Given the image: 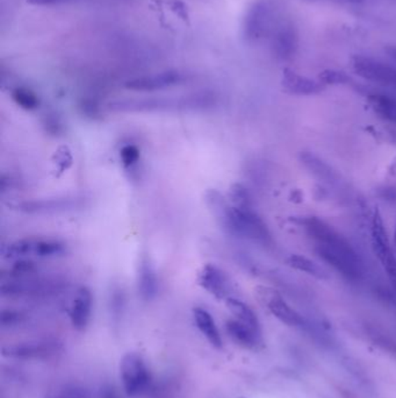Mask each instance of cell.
Returning a JSON list of instances; mask_svg holds the SVG:
<instances>
[{
    "mask_svg": "<svg viewBox=\"0 0 396 398\" xmlns=\"http://www.w3.org/2000/svg\"><path fill=\"white\" fill-rule=\"evenodd\" d=\"M298 222L315 241V253L323 262L351 282H357L363 277V261L340 233L316 217H303Z\"/></svg>",
    "mask_w": 396,
    "mask_h": 398,
    "instance_id": "6da1fadb",
    "label": "cell"
},
{
    "mask_svg": "<svg viewBox=\"0 0 396 398\" xmlns=\"http://www.w3.org/2000/svg\"><path fill=\"white\" fill-rule=\"evenodd\" d=\"M213 104V95L194 93L184 97L118 99L109 102V109L113 112H161L178 109H204L211 107Z\"/></svg>",
    "mask_w": 396,
    "mask_h": 398,
    "instance_id": "7a4b0ae2",
    "label": "cell"
},
{
    "mask_svg": "<svg viewBox=\"0 0 396 398\" xmlns=\"http://www.w3.org/2000/svg\"><path fill=\"white\" fill-rule=\"evenodd\" d=\"M67 288V282L56 276H29L24 279H3L0 293L8 298H41L53 296Z\"/></svg>",
    "mask_w": 396,
    "mask_h": 398,
    "instance_id": "3957f363",
    "label": "cell"
},
{
    "mask_svg": "<svg viewBox=\"0 0 396 398\" xmlns=\"http://www.w3.org/2000/svg\"><path fill=\"white\" fill-rule=\"evenodd\" d=\"M67 253V245L61 240L53 238L31 236L15 240L10 243L4 252L8 260H22V259H52L62 257Z\"/></svg>",
    "mask_w": 396,
    "mask_h": 398,
    "instance_id": "277c9868",
    "label": "cell"
},
{
    "mask_svg": "<svg viewBox=\"0 0 396 398\" xmlns=\"http://www.w3.org/2000/svg\"><path fill=\"white\" fill-rule=\"evenodd\" d=\"M120 378L128 397H138L150 387V370L137 353H127L120 361Z\"/></svg>",
    "mask_w": 396,
    "mask_h": 398,
    "instance_id": "5b68a950",
    "label": "cell"
},
{
    "mask_svg": "<svg viewBox=\"0 0 396 398\" xmlns=\"http://www.w3.org/2000/svg\"><path fill=\"white\" fill-rule=\"evenodd\" d=\"M276 8L271 0H256L243 20V38L253 43L264 39L274 31Z\"/></svg>",
    "mask_w": 396,
    "mask_h": 398,
    "instance_id": "8992f818",
    "label": "cell"
},
{
    "mask_svg": "<svg viewBox=\"0 0 396 398\" xmlns=\"http://www.w3.org/2000/svg\"><path fill=\"white\" fill-rule=\"evenodd\" d=\"M371 234L373 252L380 261L386 274L388 276L389 281L392 283L393 289L396 291V257L393 252L390 243H389L385 224H383L379 210H375L373 217H372Z\"/></svg>",
    "mask_w": 396,
    "mask_h": 398,
    "instance_id": "52a82bcc",
    "label": "cell"
},
{
    "mask_svg": "<svg viewBox=\"0 0 396 398\" xmlns=\"http://www.w3.org/2000/svg\"><path fill=\"white\" fill-rule=\"evenodd\" d=\"M351 66L359 77L375 84L396 88V68L373 57L356 55L351 60Z\"/></svg>",
    "mask_w": 396,
    "mask_h": 398,
    "instance_id": "ba28073f",
    "label": "cell"
},
{
    "mask_svg": "<svg viewBox=\"0 0 396 398\" xmlns=\"http://www.w3.org/2000/svg\"><path fill=\"white\" fill-rule=\"evenodd\" d=\"M60 344L56 342H18L13 345L4 346L1 355L15 360H47L60 352Z\"/></svg>",
    "mask_w": 396,
    "mask_h": 398,
    "instance_id": "9c48e42d",
    "label": "cell"
},
{
    "mask_svg": "<svg viewBox=\"0 0 396 398\" xmlns=\"http://www.w3.org/2000/svg\"><path fill=\"white\" fill-rule=\"evenodd\" d=\"M83 206V199L74 197L33 199L12 204V208L26 215H49L58 212L74 211Z\"/></svg>",
    "mask_w": 396,
    "mask_h": 398,
    "instance_id": "30bf717a",
    "label": "cell"
},
{
    "mask_svg": "<svg viewBox=\"0 0 396 398\" xmlns=\"http://www.w3.org/2000/svg\"><path fill=\"white\" fill-rule=\"evenodd\" d=\"M185 76L178 70H168L154 75H145L126 82V89L132 91L152 92L182 84Z\"/></svg>",
    "mask_w": 396,
    "mask_h": 398,
    "instance_id": "8fae6325",
    "label": "cell"
},
{
    "mask_svg": "<svg viewBox=\"0 0 396 398\" xmlns=\"http://www.w3.org/2000/svg\"><path fill=\"white\" fill-rule=\"evenodd\" d=\"M198 282L201 288L218 300H227L230 296L232 283L228 276L215 264L208 263L201 269Z\"/></svg>",
    "mask_w": 396,
    "mask_h": 398,
    "instance_id": "7c38bea8",
    "label": "cell"
},
{
    "mask_svg": "<svg viewBox=\"0 0 396 398\" xmlns=\"http://www.w3.org/2000/svg\"><path fill=\"white\" fill-rule=\"evenodd\" d=\"M272 52L277 59L290 61L294 57L299 47V34L292 22H284L274 31Z\"/></svg>",
    "mask_w": 396,
    "mask_h": 398,
    "instance_id": "4fadbf2b",
    "label": "cell"
},
{
    "mask_svg": "<svg viewBox=\"0 0 396 398\" xmlns=\"http://www.w3.org/2000/svg\"><path fill=\"white\" fill-rule=\"evenodd\" d=\"M93 295L88 286H81L71 303L69 317L72 328L78 332L86 330L91 321Z\"/></svg>",
    "mask_w": 396,
    "mask_h": 398,
    "instance_id": "5bb4252c",
    "label": "cell"
},
{
    "mask_svg": "<svg viewBox=\"0 0 396 398\" xmlns=\"http://www.w3.org/2000/svg\"><path fill=\"white\" fill-rule=\"evenodd\" d=\"M260 293L262 298L267 302L271 314L278 318L281 323L294 328H302L305 325V319L302 318L301 314L290 307L279 293L269 289H262Z\"/></svg>",
    "mask_w": 396,
    "mask_h": 398,
    "instance_id": "9a60e30c",
    "label": "cell"
},
{
    "mask_svg": "<svg viewBox=\"0 0 396 398\" xmlns=\"http://www.w3.org/2000/svg\"><path fill=\"white\" fill-rule=\"evenodd\" d=\"M281 85L285 91L294 95H319L324 90V85L321 82L306 77L291 69H285L283 71Z\"/></svg>",
    "mask_w": 396,
    "mask_h": 398,
    "instance_id": "2e32d148",
    "label": "cell"
},
{
    "mask_svg": "<svg viewBox=\"0 0 396 398\" xmlns=\"http://www.w3.org/2000/svg\"><path fill=\"white\" fill-rule=\"evenodd\" d=\"M137 290L142 300L151 302L157 297L158 279L154 266L148 257H142L137 269Z\"/></svg>",
    "mask_w": 396,
    "mask_h": 398,
    "instance_id": "e0dca14e",
    "label": "cell"
},
{
    "mask_svg": "<svg viewBox=\"0 0 396 398\" xmlns=\"http://www.w3.org/2000/svg\"><path fill=\"white\" fill-rule=\"evenodd\" d=\"M225 331L236 345L246 349H255L260 344V333L237 319L225 323Z\"/></svg>",
    "mask_w": 396,
    "mask_h": 398,
    "instance_id": "ac0fdd59",
    "label": "cell"
},
{
    "mask_svg": "<svg viewBox=\"0 0 396 398\" xmlns=\"http://www.w3.org/2000/svg\"><path fill=\"white\" fill-rule=\"evenodd\" d=\"M193 319L196 326L200 331L201 335L207 339L214 349H220L223 346L221 333L219 331L214 318L204 307H194L193 309Z\"/></svg>",
    "mask_w": 396,
    "mask_h": 398,
    "instance_id": "d6986e66",
    "label": "cell"
},
{
    "mask_svg": "<svg viewBox=\"0 0 396 398\" xmlns=\"http://www.w3.org/2000/svg\"><path fill=\"white\" fill-rule=\"evenodd\" d=\"M225 305L228 307L229 311L235 316V319L242 321L243 324L248 325L249 328L260 333V324L258 317L248 304L244 303L243 300H239V298H235V297H229L225 300Z\"/></svg>",
    "mask_w": 396,
    "mask_h": 398,
    "instance_id": "ffe728a7",
    "label": "cell"
},
{
    "mask_svg": "<svg viewBox=\"0 0 396 398\" xmlns=\"http://www.w3.org/2000/svg\"><path fill=\"white\" fill-rule=\"evenodd\" d=\"M368 102L372 109L381 119L396 125V99L382 93L368 95Z\"/></svg>",
    "mask_w": 396,
    "mask_h": 398,
    "instance_id": "44dd1931",
    "label": "cell"
},
{
    "mask_svg": "<svg viewBox=\"0 0 396 398\" xmlns=\"http://www.w3.org/2000/svg\"><path fill=\"white\" fill-rule=\"evenodd\" d=\"M301 162L305 164L307 169L310 170L316 177H319V180L326 181L333 183L336 182L337 175L326 163L323 162L322 160H319L317 156L314 155L312 153H302L300 155Z\"/></svg>",
    "mask_w": 396,
    "mask_h": 398,
    "instance_id": "7402d4cb",
    "label": "cell"
},
{
    "mask_svg": "<svg viewBox=\"0 0 396 398\" xmlns=\"http://www.w3.org/2000/svg\"><path fill=\"white\" fill-rule=\"evenodd\" d=\"M288 266L298 272L305 273L307 275L312 276L315 279H328L326 270L316 263L315 261L310 260L308 257H302L299 254H293L288 257Z\"/></svg>",
    "mask_w": 396,
    "mask_h": 398,
    "instance_id": "603a6c76",
    "label": "cell"
},
{
    "mask_svg": "<svg viewBox=\"0 0 396 398\" xmlns=\"http://www.w3.org/2000/svg\"><path fill=\"white\" fill-rule=\"evenodd\" d=\"M45 398H91V394L84 385L68 383L50 390Z\"/></svg>",
    "mask_w": 396,
    "mask_h": 398,
    "instance_id": "cb8c5ba5",
    "label": "cell"
},
{
    "mask_svg": "<svg viewBox=\"0 0 396 398\" xmlns=\"http://www.w3.org/2000/svg\"><path fill=\"white\" fill-rule=\"evenodd\" d=\"M12 99L17 105L26 111H34L40 106V99L31 89L18 86L12 91Z\"/></svg>",
    "mask_w": 396,
    "mask_h": 398,
    "instance_id": "d4e9b609",
    "label": "cell"
},
{
    "mask_svg": "<svg viewBox=\"0 0 396 398\" xmlns=\"http://www.w3.org/2000/svg\"><path fill=\"white\" fill-rule=\"evenodd\" d=\"M229 199L232 206L239 208H253V198L249 191L242 184L236 183L229 190Z\"/></svg>",
    "mask_w": 396,
    "mask_h": 398,
    "instance_id": "484cf974",
    "label": "cell"
},
{
    "mask_svg": "<svg viewBox=\"0 0 396 398\" xmlns=\"http://www.w3.org/2000/svg\"><path fill=\"white\" fill-rule=\"evenodd\" d=\"M140 159L141 152L137 146L128 144V145L123 146L120 151V160H121L123 168L126 170L133 171L136 169Z\"/></svg>",
    "mask_w": 396,
    "mask_h": 398,
    "instance_id": "4316f807",
    "label": "cell"
},
{
    "mask_svg": "<svg viewBox=\"0 0 396 398\" xmlns=\"http://www.w3.org/2000/svg\"><path fill=\"white\" fill-rule=\"evenodd\" d=\"M319 81L324 86L326 85H344L347 84L351 81V78L344 71L326 69L319 75Z\"/></svg>",
    "mask_w": 396,
    "mask_h": 398,
    "instance_id": "83f0119b",
    "label": "cell"
},
{
    "mask_svg": "<svg viewBox=\"0 0 396 398\" xmlns=\"http://www.w3.org/2000/svg\"><path fill=\"white\" fill-rule=\"evenodd\" d=\"M72 154H71L70 149L68 148L67 146H62L60 148L57 149L54 155V162L56 164V168L61 174L67 171L71 166H72Z\"/></svg>",
    "mask_w": 396,
    "mask_h": 398,
    "instance_id": "f1b7e54d",
    "label": "cell"
},
{
    "mask_svg": "<svg viewBox=\"0 0 396 398\" xmlns=\"http://www.w3.org/2000/svg\"><path fill=\"white\" fill-rule=\"evenodd\" d=\"M24 321V314L18 311L4 310L1 312V326L3 328H11L15 325L20 324Z\"/></svg>",
    "mask_w": 396,
    "mask_h": 398,
    "instance_id": "f546056e",
    "label": "cell"
},
{
    "mask_svg": "<svg viewBox=\"0 0 396 398\" xmlns=\"http://www.w3.org/2000/svg\"><path fill=\"white\" fill-rule=\"evenodd\" d=\"M165 5L182 20H189V8L182 0H165Z\"/></svg>",
    "mask_w": 396,
    "mask_h": 398,
    "instance_id": "4dcf8cb0",
    "label": "cell"
},
{
    "mask_svg": "<svg viewBox=\"0 0 396 398\" xmlns=\"http://www.w3.org/2000/svg\"><path fill=\"white\" fill-rule=\"evenodd\" d=\"M46 130L52 135H58L63 132V123L56 114H48L43 123Z\"/></svg>",
    "mask_w": 396,
    "mask_h": 398,
    "instance_id": "1f68e13d",
    "label": "cell"
},
{
    "mask_svg": "<svg viewBox=\"0 0 396 398\" xmlns=\"http://www.w3.org/2000/svg\"><path fill=\"white\" fill-rule=\"evenodd\" d=\"M99 398H119V396L112 385H104L100 390V397Z\"/></svg>",
    "mask_w": 396,
    "mask_h": 398,
    "instance_id": "d6a6232c",
    "label": "cell"
},
{
    "mask_svg": "<svg viewBox=\"0 0 396 398\" xmlns=\"http://www.w3.org/2000/svg\"><path fill=\"white\" fill-rule=\"evenodd\" d=\"M64 1H68V0H29L27 3L31 5H38V6H46V5L60 4Z\"/></svg>",
    "mask_w": 396,
    "mask_h": 398,
    "instance_id": "836d02e7",
    "label": "cell"
},
{
    "mask_svg": "<svg viewBox=\"0 0 396 398\" xmlns=\"http://www.w3.org/2000/svg\"><path fill=\"white\" fill-rule=\"evenodd\" d=\"M385 52L387 53L390 59H392L396 63V46H388L386 47Z\"/></svg>",
    "mask_w": 396,
    "mask_h": 398,
    "instance_id": "e575fe53",
    "label": "cell"
},
{
    "mask_svg": "<svg viewBox=\"0 0 396 398\" xmlns=\"http://www.w3.org/2000/svg\"><path fill=\"white\" fill-rule=\"evenodd\" d=\"M338 1H344V3H352V4H357V3H361L364 0H338Z\"/></svg>",
    "mask_w": 396,
    "mask_h": 398,
    "instance_id": "d590c367",
    "label": "cell"
},
{
    "mask_svg": "<svg viewBox=\"0 0 396 398\" xmlns=\"http://www.w3.org/2000/svg\"><path fill=\"white\" fill-rule=\"evenodd\" d=\"M394 245H395L396 247V231L395 233H394Z\"/></svg>",
    "mask_w": 396,
    "mask_h": 398,
    "instance_id": "8d00e7d4",
    "label": "cell"
}]
</instances>
